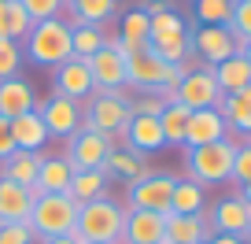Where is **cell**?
<instances>
[{
	"instance_id": "ee69618b",
	"label": "cell",
	"mask_w": 251,
	"mask_h": 244,
	"mask_svg": "<svg viewBox=\"0 0 251 244\" xmlns=\"http://www.w3.org/2000/svg\"><path fill=\"white\" fill-rule=\"evenodd\" d=\"M207 244H248V241H240V237H222V233H214Z\"/></svg>"
},
{
	"instance_id": "484cf974",
	"label": "cell",
	"mask_w": 251,
	"mask_h": 244,
	"mask_svg": "<svg viewBox=\"0 0 251 244\" xmlns=\"http://www.w3.org/2000/svg\"><path fill=\"white\" fill-rule=\"evenodd\" d=\"M211 71H214V81H218L222 96L240 93V89H251V63L244 59L240 52L229 55V59H222V63H218V67H211Z\"/></svg>"
},
{
	"instance_id": "836d02e7",
	"label": "cell",
	"mask_w": 251,
	"mask_h": 244,
	"mask_svg": "<svg viewBox=\"0 0 251 244\" xmlns=\"http://www.w3.org/2000/svg\"><path fill=\"white\" fill-rule=\"evenodd\" d=\"M192 15H196L200 26H226L229 15H233V0H196Z\"/></svg>"
},
{
	"instance_id": "44dd1931",
	"label": "cell",
	"mask_w": 251,
	"mask_h": 244,
	"mask_svg": "<svg viewBox=\"0 0 251 244\" xmlns=\"http://www.w3.org/2000/svg\"><path fill=\"white\" fill-rule=\"evenodd\" d=\"M11 137H15V148L19 152H41L48 144V126L45 118H41V111H26V115L11 118Z\"/></svg>"
},
{
	"instance_id": "2e32d148",
	"label": "cell",
	"mask_w": 251,
	"mask_h": 244,
	"mask_svg": "<svg viewBox=\"0 0 251 244\" xmlns=\"http://www.w3.org/2000/svg\"><path fill=\"white\" fill-rule=\"evenodd\" d=\"M118 141H126V148H133V152H159V148H166L163 126H159V118H151V115H129V122H126V130L115 137V144Z\"/></svg>"
},
{
	"instance_id": "f546056e",
	"label": "cell",
	"mask_w": 251,
	"mask_h": 244,
	"mask_svg": "<svg viewBox=\"0 0 251 244\" xmlns=\"http://www.w3.org/2000/svg\"><path fill=\"white\" fill-rule=\"evenodd\" d=\"M107 174L103 170H74V181L71 189H67V196L74 200V204H89V200H100L107 196Z\"/></svg>"
},
{
	"instance_id": "f35d334b",
	"label": "cell",
	"mask_w": 251,
	"mask_h": 244,
	"mask_svg": "<svg viewBox=\"0 0 251 244\" xmlns=\"http://www.w3.org/2000/svg\"><path fill=\"white\" fill-rule=\"evenodd\" d=\"M163 108H166V100L159 93H137V96H129V115H151V118H159V115H163Z\"/></svg>"
},
{
	"instance_id": "7a4b0ae2",
	"label": "cell",
	"mask_w": 251,
	"mask_h": 244,
	"mask_svg": "<svg viewBox=\"0 0 251 244\" xmlns=\"http://www.w3.org/2000/svg\"><path fill=\"white\" fill-rule=\"evenodd\" d=\"M122 229H126V207L115 204V200L100 196L78 207L74 233L85 244H122Z\"/></svg>"
},
{
	"instance_id": "d590c367",
	"label": "cell",
	"mask_w": 251,
	"mask_h": 244,
	"mask_svg": "<svg viewBox=\"0 0 251 244\" xmlns=\"http://www.w3.org/2000/svg\"><path fill=\"white\" fill-rule=\"evenodd\" d=\"M229 33L236 41H251V0H233V15H229Z\"/></svg>"
},
{
	"instance_id": "f6af8a7d",
	"label": "cell",
	"mask_w": 251,
	"mask_h": 244,
	"mask_svg": "<svg viewBox=\"0 0 251 244\" xmlns=\"http://www.w3.org/2000/svg\"><path fill=\"white\" fill-rule=\"evenodd\" d=\"M236 196H244V200H248V204H251V181H244V185H240V192H236Z\"/></svg>"
},
{
	"instance_id": "7c38bea8",
	"label": "cell",
	"mask_w": 251,
	"mask_h": 244,
	"mask_svg": "<svg viewBox=\"0 0 251 244\" xmlns=\"http://www.w3.org/2000/svg\"><path fill=\"white\" fill-rule=\"evenodd\" d=\"M55 93L67 96V100H78L85 104L89 96L96 93V81H93V71H89V59L81 55H71L55 67Z\"/></svg>"
},
{
	"instance_id": "8d00e7d4",
	"label": "cell",
	"mask_w": 251,
	"mask_h": 244,
	"mask_svg": "<svg viewBox=\"0 0 251 244\" xmlns=\"http://www.w3.org/2000/svg\"><path fill=\"white\" fill-rule=\"evenodd\" d=\"M23 11L30 15V23H45V19H59V11L67 8V0H19Z\"/></svg>"
},
{
	"instance_id": "d6986e66",
	"label": "cell",
	"mask_w": 251,
	"mask_h": 244,
	"mask_svg": "<svg viewBox=\"0 0 251 244\" xmlns=\"http://www.w3.org/2000/svg\"><path fill=\"white\" fill-rule=\"evenodd\" d=\"M211 237L207 215H166V244H207Z\"/></svg>"
},
{
	"instance_id": "8fae6325",
	"label": "cell",
	"mask_w": 251,
	"mask_h": 244,
	"mask_svg": "<svg viewBox=\"0 0 251 244\" xmlns=\"http://www.w3.org/2000/svg\"><path fill=\"white\" fill-rule=\"evenodd\" d=\"M115 148V137L93 134V130H78L67 144V163L74 170H103V159Z\"/></svg>"
},
{
	"instance_id": "9c48e42d",
	"label": "cell",
	"mask_w": 251,
	"mask_h": 244,
	"mask_svg": "<svg viewBox=\"0 0 251 244\" xmlns=\"http://www.w3.org/2000/svg\"><path fill=\"white\" fill-rule=\"evenodd\" d=\"M174 104L196 111V108H218L222 104V89L214 81L211 67H192V71L181 74V81L174 85Z\"/></svg>"
},
{
	"instance_id": "e575fe53",
	"label": "cell",
	"mask_w": 251,
	"mask_h": 244,
	"mask_svg": "<svg viewBox=\"0 0 251 244\" xmlns=\"http://www.w3.org/2000/svg\"><path fill=\"white\" fill-rule=\"evenodd\" d=\"M71 52L81 55V59H89L93 52H100L103 48V26H71Z\"/></svg>"
},
{
	"instance_id": "f1b7e54d",
	"label": "cell",
	"mask_w": 251,
	"mask_h": 244,
	"mask_svg": "<svg viewBox=\"0 0 251 244\" xmlns=\"http://www.w3.org/2000/svg\"><path fill=\"white\" fill-rule=\"evenodd\" d=\"M226 126L236 130V134H251V89H240V93H229L222 96L218 104Z\"/></svg>"
},
{
	"instance_id": "ac0fdd59",
	"label": "cell",
	"mask_w": 251,
	"mask_h": 244,
	"mask_svg": "<svg viewBox=\"0 0 251 244\" xmlns=\"http://www.w3.org/2000/svg\"><path fill=\"white\" fill-rule=\"evenodd\" d=\"M122 244H166V215H155V211H126Z\"/></svg>"
},
{
	"instance_id": "603a6c76",
	"label": "cell",
	"mask_w": 251,
	"mask_h": 244,
	"mask_svg": "<svg viewBox=\"0 0 251 244\" xmlns=\"http://www.w3.org/2000/svg\"><path fill=\"white\" fill-rule=\"evenodd\" d=\"M103 174L107 178H126V181H137L144 178V174H151V166L144 163V152H133V148H111V156L103 159Z\"/></svg>"
},
{
	"instance_id": "ffe728a7",
	"label": "cell",
	"mask_w": 251,
	"mask_h": 244,
	"mask_svg": "<svg viewBox=\"0 0 251 244\" xmlns=\"http://www.w3.org/2000/svg\"><path fill=\"white\" fill-rule=\"evenodd\" d=\"M37 108V93H33V85L26 78H4L0 81V115L4 118H19L26 115V111Z\"/></svg>"
},
{
	"instance_id": "30bf717a",
	"label": "cell",
	"mask_w": 251,
	"mask_h": 244,
	"mask_svg": "<svg viewBox=\"0 0 251 244\" xmlns=\"http://www.w3.org/2000/svg\"><path fill=\"white\" fill-rule=\"evenodd\" d=\"M188 48L207 67H218L222 59L240 52V41L229 33V26H196V30H188Z\"/></svg>"
},
{
	"instance_id": "7bdbcfd3",
	"label": "cell",
	"mask_w": 251,
	"mask_h": 244,
	"mask_svg": "<svg viewBox=\"0 0 251 244\" xmlns=\"http://www.w3.org/2000/svg\"><path fill=\"white\" fill-rule=\"evenodd\" d=\"M41 244H85V241H81V237H78V233L71 229L67 237H52V241H41Z\"/></svg>"
},
{
	"instance_id": "60d3db41",
	"label": "cell",
	"mask_w": 251,
	"mask_h": 244,
	"mask_svg": "<svg viewBox=\"0 0 251 244\" xmlns=\"http://www.w3.org/2000/svg\"><path fill=\"white\" fill-rule=\"evenodd\" d=\"M233 181H236V185L251 181V141L236 144V156H233Z\"/></svg>"
},
{
	"instance_id": "8992f818",
	"label": "cell",
	"mask_w": 251,
	"mask_h": 244,
	"mask_svg": "<svg viewBox=\"0 0 251 244\" xmlns=\"http://www.w3.org/2000/svg\"><path fill=\"white\" fill-rule=\"evenodd\" d=\"M148 48L159 55V59H166V63L177 67L185 55H192V48H188V23H185V19H181L174 8H159V11H151Z\"/></svg>"
},
{
	"instance_id": "4dcf8cb0",
	"label": "cell",
	"mask_w": 251,
	"mask_h": 244,
	"mask_svg": "<svg viewBox=\"0 0 251 244\" xmlns=\"http://www.w3.org/2000/svg\"><path fill=\"white\" fill-rule=\"evenodd\" d=\"M30 15L23 11L19 0H0V41H19L23 45L30 33Z\"/></svg>"
},
{
	"instance_id": "5bb4252c",
	"label": "cell",
	"mask_w": 251,
	"mask_h": 244,
	"mask_svg": "<svg viewBox=\"0 0 251 244\" xmlns=\"http://www.w3.org/2000/svg\"><path fill=\"white\" fill-rule=\"evenodd\" d=\"M41 118L48 126V137H74L81 130V104L78 100H67V96H48L45 104H37Z\"/></svg>"
},
{
	"instance_id": "52a82bcc",
	"label": "cell",
	"mask_w": 251,
	"mask_h": 244,
	"mask_svg": "<svg viewBox=\"0 0 251 244\" xmlns=\"http://www.w3.org/2000/svg\"><path fill=\"white\" fill-rule=\"evenodd\" d=\"M233 156H236V141H214L203 148H188V174L196 185H222L233 181Z\"/></svg>"
},
{
	"instance_id": "1f68e13d",
	"label": "cell",
	"mask_w": 251,
	"mask_h": 244,
	"mask_svg": "<svg viewBox=\"0 0 251 244\" xmlns=\"http://www.w3.org/2000/svg\"><path fill=\"white\" fill-rule=\"evenodd\" d=\"M148 26H151V15L144 8H133V11H126L122 23H118V37H122V48L118 52H129V48L137 45H148Z\"/></svg>"
},
{
	"instance_id": "83f0119b",
	"label": "cell",
	"mask_w": 251,
	"mask_h": 244,
	"mask_svg": "<svg viewBox=\"0 0 251 244\" xmlns=\"http://www.w3.org/2000/svg\"><path fill=\"white\" fill-rule=\"evenodd\" d=\"M71 8V26H103L111 15H115L118 0H67Z\"/></svg>"
},
{
	"instance_id": "cb8c5ba5",
	"label": "cell",
	"mask_w": 251,
	"mask_h": 244,
	"mask_svg": "<svg viewBox=\"0 0 251 244\" xmlns=\"http://www.w3.org/2000/svg\"><path fill=\"white\" fill-rule=\"evenodd\" d=\"M33 207V189H23L15 181L0 178V222H26Z\"/></svg>"
},
{
	"instance_id": "ba28073f",
	"label": "cell",
	"mask_w": 251,
	"mask_h": 244,
	"mask_svg": "<svg viewBox=\"0 0 251 244\" xmlns=\"http://www.w3.org/2000/svg\"><path fill=\"white\" fill-rule=\"evenodd\" d=\"M170 174H144V178L126 185V211H155V215H170V192H174Z\"/></svg>"
},
{
	"instance_id": "e0dca14e",
	"label": "cell",
	"mask_w": 251,
	"mask_h": 244,
	"mask_svg": "<svg viewBox=\"0 0 251 244\" xmlns=\"http://www.w3.org/2000/svg\"><path fill=\"white\" fill-rule=\"evenodd\" d=\"M89 71L100 93H118L126 89V55L115 48H100V52L89 55Z\"/></svg>"
},
{
	"instance_id": "4316f807",
	"label": "cell",
	"mask_w": 251,
	"mask_h": 244,
	"mask_svg": "<svg viewBox=\"0 0 251 244\" xmlns=\"http://www.w3.org/2000/svg\"><path fill=\"white\" fill-rule=\"evenodd\" d=\"M207 211V192L192 178H177L170 192V215H203Z\"/></svg>"
},
{
	"instance_id": "74e56055",
	"label": "cell",
	"mask_w": 251,
	"mask_h": 244,
	"mask_svg": "<svg viewBox=\"0 0 251 244\" xmlns=\"http://www.w3.org/2000/svg\"><path fill=\"white\" fill-rule=\"evenodd\" d=\"M19 71H23V48H19V41H0V81L15 78Z\"/></svg>"
},
{
	"instance_id": "9a60e30c",
	"label": "cell",
	"mask_w": 251,
	"mask_h": 244,
	"mask_svg": "<svg viewBox=\"0 0 251 244\" xmlns=\"http://www.w3.org/2000/svg\"><path fill=\"white\" fill-rule=\"evenodd\" d=\"M226 134H229V126L218 108H196L185 126V148H203V144L226 141Z\"/></svg>"
},
{
	"instance_id": "b9f144b4",
	"label": "cell",
	"mask_w": 251,
	"mask_h": 244,
	"mask_svg": "<svg viewBox=\"0 0 251 244\" xmlns=\"http://www.w3.org/2000/svg\"><path fill=\"white\" fill-rule=\"evenodd\" d=\"M15 152V137H11V118L0 115V163Z\"/></svg>"
},
{
	"instance_id": "ab89813d",
	"label": "cell",
	"mask_w": 251,
	"mask_h": 244,
	"mask_svg": "<svg viewBox=\"0 0 251 244\" xmlns=\"http://www.w3.org/2000/svg\"><path fill=\"white\" fill-rule=\"evenodd\" d=\"M30 222H0V244H33Z\"/></svg>"
},
{
	"instance_id": "7402d4cb",
	"label": "cell",
	"mask_w": 251,
	"mask_h": 244,
	"mask_svg": "<svg viewBox=\"0 0 251 244\" xmlns=\"http://www.w3.org/2000/svg\"><path fill=\"white\" fill-rule=\"evenodd\" d=\"M71 181H74V166L67 163V156H41L37 185H33L41 196H48V192H67Z\"/></svg>"
},
{
	"instance_id": "7dc6e473",
	"label": "cell",
	"mask_w": 251,
	"mask_h": 244,
	"mask_svg": "<svg viewBox=\"0 0 251 244\" xmlns=\"http://www.w3.org/2000/svg\"><path fill=\"white\" fill-rule=\"evenodd\" d=\"M244 241H248V244H251V222H248V233H244Z\"/></svg>"
},
{
	"instance_id": "d4e9b609",
	"label": "cell",
	"mask_w": 251,
	"mask_h": 244,
	"mask_svg": "<svg viewBox=\"0 0 251 244\" xmlns=\"http://www.w3.org/2000/svg\"><path fill=\"white\" fill-rule=\"evenodd\" d=\"M37 170H41V152H11L4 163H0V178L15 181L23 189H33L37 185Z\"/></svg>"
},
{
	"instance_id": "d6a6232c",
	"label": "cell",
	"mask_w": 251,
	"mask_h": 244,
	"mask_svg": "<svg viewBox=\"0 0 251 244\" xmlns=\"http://www.w3.org/2000/svg\"><path fill=\"white\" fill-rule=\"evenodd\" d=\"M188 115L192 111L181 108V104H166L163 115H159V126H163L166 144H185V126H188Z\"/></svg>"
},
{
	"instance_id": "bcb514c9",
	"label": "cell",
	"mask_w": 251,
	"mask_h": 244,
	"mask_svg": "<svg viewBox=\"0 0 251 244\" xmlns=\"http://www.w3.org/2000/svg\"><path fill=\"white\" fill-rule=\"evenodd\" d=\"M240 55H244V59L251 63V41H244V45H240Z\"/></svg>"
},
{
	"instance_id": "5b68a950",
	"label": "cell",
	"mask_w": 251,
	"mask_h": 244,
	"mask_svg": "<svg viewBox=\"0 0 251 244\" xmlns=\"http://www.w3.org/2000/svg\"><path fill=\"white\" fill-rule=\"evenodd\" d=\"M78 207L67 192H48V196H37L30 207V229L41 241H52V237H67L74 226H78Z\"/></svg>"
},
{
	"instance_id": "3957f363",
	"label": "cell",
	"mask_w": 251,
	"mask_h": 244,
	"mask_svg": "<svg viewBox=\"0 0 251 244\" xmlns=\"http://www.w3.org/2000/svg\"><path fill=\"white\" fill-rule=\"evenodd\" d=\"M71 23L67 19H45V23H33L26 33V55H30L37 67H59L63 59H71Z\"/></svg>"
},
{
	"instance_id": "277c9868",
	"label": "cell",
	"mask_w": 251,
	"mask_h": 244,
	"mask_svg": "<svg viewBox=\"0 0 251 244\" xmlns=\"http://www.w3.org/2000/svg\"><path fill=\"white\" fill-rule=\"evenodd\" d=\"M126 122H129V85L118 89V93H100V89H96V93L81 104V130L118 137L126 130Z\"/></svg>"
},
{
	"instance_id": "4fadbf2b",
	"label": "cell",
	"mask_w": 251,
	"mask_h": 244,
	"mask_svg": "<svg viewBox=\"0 0 251 244\" xmlns=\"http://www.w3.org/2000/svg\"><path fill=\"white\" fill-rule=\"evenodd\" d=\"M248 222H251V204L244 196H222L218 204L211 207V215H207L211 233L240 237V241H244V233H248Z\"/></svg>"
},
{
	"instance_id": "6da1fadb",
	"label": "cell",
	"mask_w": 251,
	"mask_h": 244,
	"mask_svg": "<svg viewBox=\"0 0 251 244\" xmlns=\"http://www.w3.org/2000/svg\"><path fill=\"white\" fill-rule=\"evenodd\" d=\"M181 81V67L166 63L148 45H137L126 52V85L137 93H166Z\"/></svg>"
}]
</instances>
